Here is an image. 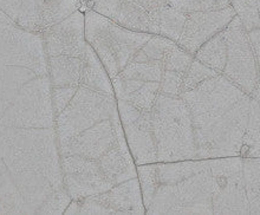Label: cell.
I'll return each mask as SVG.
<instances>
[{
    "mask_svg": "<svg viewBox=\"0 0 260 215\" xmlns=\"http://www.w3.org/2000/svg\"><path fill=\"white\" fill-rule=\"evenodd\" d=\"M245 189L250 214H260V157H243Z\"/></svg>",
    "mask_w": 260,
    "mask_h": 215,
    "instance_id": "15",
    "label": "cell"
},
{
    "mask_svg": "<svg viewBox=\"0 0 260 215\" xmlns=\"http://www.w3.org/2000/svg\"><path fill=\"white\" fill-rule=\"evenodd\" d=\"M187 13L173 6H166L155 16L151 33L160 34L179 43L185 27Z\"/></svg>",
    "mask_w": 260,
    "mask_h": 215,
    "instance_id": "13",
    "label": "cell"
},
{
    "mask_svg": "<svg viewBox=\"0 0 260 215\" xmlns=\"http://www.w3.org/2000/svg\"><path fill=\"white\" fill-rule=\"evenodd\" d=\"M227 43V62L222 75L251 95L254 90L259 75V63L255 58L248 32L239 17L236 16L225 30Z\"/></svg>",
    "mask_w": 260,
    "mask_h": 215,
    "instance_id": "7",
    "label": "cell"
},
{
    "mask_svg": "<svg viewBox=\"0 0 260 215\" xmlns=\"http://www.w3.org/2000/svg\"><path fill=\"white\" fill-rule=\"evenodd\" d=\"M230 5L239 17L247 32L260 27L257 0H230Z\"/></svg>",
    "mask_w": 260,
    "mask_h": 215,
    "instance_id": "17",
    "label": "cell"
},
{
    "mask_svg": "<svg viewBox=\"0 0 260 215\" xmlns=\"http://www.w3.org/2000/svg\"><path fill=\"white\" fill-rule=\"evenodd\" d=\"M211 163L185 180L158 184L146 214H213Z\"/></svg>",
    "mask_w": 260,
    "mask_h": 215,
    "instance_id": "4",
    "label": "cell"
},
{
    "mask_svg": "<svg viewBox=\"0 0 260 215\" xmlns=\"http://www.w3.org/2000/svg\"><path fill=\"white\" fill-rule=\"evenodd\" d=\"M194 58L218 74H222L227 62V43L223 30L206 42L195 52Z\"/></svg>",
    "mask_w": 260,
    "mask_h": 215,
    "instance_id": "14",
    "label": "cell"
},
{
    "mask_svg": "<svg viewBox=\"0 0 260 215\" xmlns=\"http://www.w3.org/2000/svg\"><path fill=\"white\" fill-rule=\"evenodd\" d=\"M200 3L201 0H183L181 10L186 13L193 12V11H199L200 10Z\"/></svg>",
    "mask_w": 260,
    "mask_h": 215,
    "instance_id": "23",
    "label": "cell"
},
{
    "mask_svg": "<svg viewBox=\"0 0 260 215\" xmlns=\"http://www.w3.org/2000/svg\"><path fill=\"white\" fill-rule=\"evenodd\" d=\"M248 37H250L255 58H257L258 63L260 64V27H257L248 32Z\"/></svg>",
    "mask_w": 260,
    "mask_h": 215,
    "instance_id": "22",
    "label": "cell"
},
{
    "mask_svg": "<svg viewBox=\"0 0 260 215\" xmlns=\"http://www.w3.org/2000/svg\"><path fill=\"white\" fill-rule=\"evenodd\" d=\"M157 162L197 160L193 116L180 97L158 94L150 110Z\"/></svg>",
    "mask_w": 260,
    "mask_h": 215,
    "instance_id": "2",
    "label": "cell"
},
{
    "mask_svg": "<svg viewBox=\"0 0 260 215\" xmlns=\"http://www.w3.org/2000/svg\"><path fill=\"white\" fill-rule=\"evenodd\" d=\"M236 16V12L231 6L222 10H199L188 12L178 44L194 56L206 42L225 30Z\"/></svg>",
    "mask_w": 260,
    "mask_h": 215,
    "instance_id": "11",
    "label": "cell"
},
{
    "mask_svg": "<svg viewBox=\"0 0 260 215\" xmlns=\"http://www.w3.org/2000/svg\"><path fill=\"white\" fill-rule=\"evenodd\" d=\"M240 156L260 157V103L252 97Z\"/></svg>",
    "mask_w": 260,
    "mask_h": 215,
    "instance_id": "16",
    "label": "cell"
},
{
    "mask_svg": "<svg viewBox=\"0 0 260 215\" xmlns=\"http://www.w3.org/2000/svg\"><path fill=\"white\" fill-rule=\"evenodd\" d=\"M64 214H146L139 178L85 199L71 200Z\"/></svg>",
    "mask_w": 260,
    "mask_h": 215,
    "instance_id": "8",
    "label": "cell"
},
{
    "mask_svg": "<svg viewBox=\"0 0 260 215\" xmlns=\"http://www.w3.org/2000/svg\"><path fill=\"white\" fill-rule=\"evenodd\" d=\"M81 7V0H0V10L14 24L41 34Z\"/></svg>",
    "mask_w": 260,
    "mask_h": 215,
    "instance_id": "6",
    "label": "cell"
},
{
    "mask_svg": "<svg viewBox=\"0 0 260 215\" xmlns=\"http://www.w3.org/2000/svg\"><path fill=\"white\" fill-rule=\"evenodd\" d=\"M250 104L246 95L222 113L193 116L197 160L240 156Z\"/></svg>",
    "mask_w": 260,
    "mask_h": 215,
    "instance_id": "1",
    "label": "cell"
},
{
    "mask_svg": "<svg viewBox=\"0 0 260 215\" xmlns=\"http://www.w3.org/2000/svg\"><path fill=\"white\" fill-rule=\"evenodd\" d=\"M257 4H258V11H259V17H260V0H257Z\"/></svg>",
    "mask_w": 260,
    "mask_h": 215,
    "instance_id": "26",
    "label": "cell"
},
{
    "mask_svg": "<svg viewBox=\"0 0 260 215\" xmlns=\"http://www.w3.org/2000/svg\"><path fill=\"white\" fill-rule=\"evenodd\" d=\"M85 38L99 56L110 78L124 69L151 33L129 30L91 9H83Z\"/></svg>",
    "mask_w": 260,
    "mask_h": 215,
    "instance_id": "3",
    "label": "cell"
},
{
    "mask_svg": "<svg viewBox=\"0 0 260 215\" xmlns=\"http://www.w3.org/2000/svg\"><path fill=\"white\" fill-rule=\"evenodd\" d=\"M125 139L136 166L157 162L150 111H141L124 101H117Z\"/></svg>",
    "mask_w": 260,
    "mask_h": 215,
    "instance_id": "10",
    "label": "cell"
},
{
    "mask_svg": "<svg viewBox=\"0 0 260 215\" xmlns=\"http://www.w3.org/2000/svg\"><path fill=\"white\" fill-rule=\"evenodd\" d=\"M89 2V0H81V3H82V5H83V4H85V3H88Z\"/></svg>",
    "mask_w": 260,
    "mask_h": 215,
    "instance_id": "27",
    "label": "cell"
},
{
    "mask_svg": "<svg viewBox=\"0 0 260 215\" xmlns=\"http://www.w3.org/2000/svg\"><path fill=\"white\" fill-rule=\"evenodd\" d=\"M130 2H133L134 4H136V5L142 7L144 11H147V12L149 13L151 28H153V20L155 16H156V14L164 9V7L168 6L167 0H130Z\"/></svg>",
    "mask_w": 260,
    "mask_h": 215,
    "instance_id": "20",
    "label": "cell"
},
{
    "mask_svg": "<svg viewBox=\"0 0 260 215\" xmlns=\"http://www.w3.org/2000/svg\"><path fill=\"white\" fill-rule=\"evenodd\" d=\"M182 2L183 0H167L169 6H173V7H175V9H179V10H181Z\"/></svg>",
    "mask_w": 260,
    "mask_h": 215,
    "instance_id": "25",
    "label": "cell"
},
{
    "mask_svg": "<svg viewBox=\"0 0 260 215\" xmlns=\"http://www.w3.org/2000/svg\"><path fill=\"white\" fill-rule=\"evenodd\" d=\"M214 184L213 214H250L243 156L211 159Z\"/></svg>",
    "mask_w": 260,
    "mask_h": 215,
    "instance_id": "5",
    "label": "cell"
},
{
    "mask_svg": "<svg viewBox=\"0 0 260 215\" xmlns=\"http://www.w3.org/2000/svg\"><path fill=\"white\" fill-rule=\"evenodd\" d=\"M230 0H201L200 10L215 11L230 7Z\"/></svg>",
    "mask_w": 260,
    "mask_h": 215,
    "instance_id": "21",
    "label": "cell"
},
{
    "mask_svg": "<svg viewBox=\"0 0 260 215\" xmlns=\"http://www.w3.org/2000/svg\"><path fill=\"white\" fill-rule=\"evenodd\" d=\"M252 98L255 99V101L260 103V64H259V75H258V81L257 84H255L254 90L252 91V94L250 95Z\"/></svg>",
    "mask_w": 260,
    "mask_h": 215,
    "instance_id": "24",
    "label": "cell"
},
{
    "mask_svg": "<svg viewBox=\"0 0 260 215\" xmlns=\"http://www.w3.org/2000/svg\"><path fill=\"white\" fill-rule=\"evenodd\" d=\"M185 74L174 70H166L160 81V92L168 96L179 97L182 92V82Z\"/></svg>",
    "mask_w": 260,
    "mask_h": 215,
    "instance_id": "19",
    "label": "cell"
},
{
    "mask_svg": "<svg viewBox=\"0 0 260 215\" xmlns=\"http://www.w3.org/2000/svg\"><path fill=\"white\" fill-rule=\"evenodd\" d=\"M247 94L222 74L202 82L198 87L181 94L192 116L222 113L233 106Z\"/></svg>",
    "mask_w": 260,
    "mask_h": 215,
    "instance_id": "9",
    "label": "cell"
},
{
    "mask_svg": "<svg viewBox=\"0 0 260 215\" xmlns=\"http://www.w3.org/2000/svg\"><path fill=\"white\" fill-rule=\"evenodd\" d=\"M216 75H219L216 71L206 66L205 64H202L198 59L194 58L193 62L190 63L189 67L185 73V76H183L181 94L192 90L195 87H198L199 84H201L202 82L207 81L209 78L216 76Z\"/></svg>",
    "mask_w": 260,
    "mask_h": 215,
    "instance_id": "18",
    "label": "cell"
},
{
    "mask_svg": "<svg viewBox=\"0 0 260 215\" xmlns=\"http://www.w3.org/2000/svg\"><path fill=\"white\" fill-rule=\"evenodd\" d=\"M91 9L129 30L150 33L149 13L130 0H89L81 10Z\"/></svg>",
    "mask_w": 260,
    "mask_h": 215,
    "instance_id": "12",
    "label": "cell"
}]
</instances>
